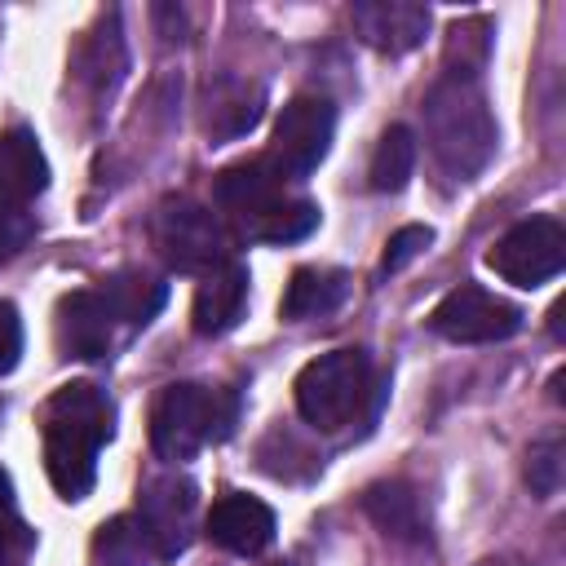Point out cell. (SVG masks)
I'll list each match as a JSON object with an SVG mask.
<instances>
[{
  "label": "cell",
  "instance_id": "6da1fadb",
  "mask_svg": "<svg viewBox=\"0 0 566 566\" xmlns=\"http://www.w3.org/2000/svg\"><path fill=\"white\" fill-rule=\"evenodd\" d=\"M111 438V402L97 385H62L44 402V469L62 500H84L97 473V451Z\"/></svg>",
  "mask_w": 566,
  "mask_h": 566
},
{
  "label": "cell",
  "instance_id": "7a4b0ae2",
  "mask_svg": "<svg viewBox=\"0 0 566 566\" xmlns=\"http://www.w3.org/2000/svg\"><path fill=\"white\" fill-rule=\"evenodd\" d=\"M420 115H424L429 155L451 181H473L495 159L500 128H495V115H491L486 93L478 88V80L442 75L424 93Z\"/></svg>",
  "mask_w": 566,
  "mask_h": 566
},
{
  "label": "cell",
  "instance_id": "3957f363",
  "mask_svg": "<svg viewBox=\"0 0 566 566\" xmlns=\"http://www.w3.org/2000/svg\"><path fill=\"white\" fill-rule=\"evenodd\" d=\"M367 385H371V367H367L363 349L318 354L296 376V411H301L305 424L332 433V429H340L358 416V407L367 398Z\"/></svg>",
  "mask_w": 566,
  "mask_h": 566
},
{
  "label": "cell",
  "instance_id": "277c9868",
  "mask_svg": "<svg viewBox=\"0 0 566 566\" xmlns=\"http://www.w3.org/2000/svg\"><path fill=\"white\" fill-rule=\"evenodd\" d=\"M155 248L159 256L181 270V274H208L217 270L226 256V230L221 221L212 217V208L186 199V195H172L155 208Z\"/></svg>",
  "mask_w": 566,
  "mask_h": 566
},
{
  "label": "cell",
  "instance_id": "5b68a950",
  "mask_svg": "<svg viewBox=\"0 0 566 566\" xmlns=\"http://www.w3.org/2000/svg\"><path fill=\"white\" fill-rule=\"evenodd\" d=\"M221 407L217 394L203 385H164L150 402V447L159 460H190L208 438L221 429Z\"/></svg>",
  "mask_w": 566,
  "mask_h": 566
},
{
  "label": "cell",
  "instance_id": "8992f818",
  "mask_svg": "<svg viewBox=\"0 0 566 566\" xmlns=\"http://www.w3.org/2000/svg\"><path fill=\"white\" fill-rule=\"evenodd\" d=\"M332 137H336V106L327 97H318V93H301L279 111L274 146H270L265 159L283 177H310L327 159Z\"/></svg>",
  "mask_w": 566,
  "mask_h": 566
},
{
  "label": "cell",
  "instance_id": "52a82bcc",
  "mask_svg": "<svg viewBox=\"0 0 566 566\" xmlns=\"http://www.w3.org/2000/svg\"><path fill=\"white\" fill-rule=\"evenodd\" d=\"M486 265L513 287H539V283L557 279L562 265H566V230H562V221L557 217L517 221L513 230H504L495 239V248L486 252Z\"/></svg>",
  "mask_w": 566,
  "mask_h": 566
},
{
  "label": "cell",
  "instance_id": "ba28073f",
  "mask_svg": "<svg viewBox=\"0 0 566 566\" xmlns=\"http://www.w3.org/2000/svg\"><path fill=\"white\" fill-rule=\"evenodd\" d=\"M429 327L451 345H491V340H509L522 327V310L478 283H460L433 305Z\"/></svg>",
  "mask_w": 566,
  "mask_h": 566
},
{
  "label": "cell",
  "instance_id": "9c48e42d",
  "mask_svg": "<svg viewBox=\"0 0 566 566\" xmlns=\"http://www.w3.org/2000/svg\"><path fill=\"white\" fill-rule=\"evenodd\" d=\"M195 509H199V495H195V482L181 478V473H159L142 486V504H137V522L155 548V557L172 562L177 553L190 548V535H195Z\"/></svg>",
  "mask_w": 566,
  "mask_h": 566
},
{
  "label": "cell",
  "instance_id": "30bf717a",
  "mask_svg": "<svg viewBox=\"0 0 566 566\" xmlns=\"http://www.w3.org/2000/svg\"><path fill=\"white\" fill-rule=\"evenodd\" d=\"M124 332L119 310L111 305L106 287H84L62 296L57 305V336L75 358H106L115 336Z\"/></svg>",
  "mask_w": 566,
  "mask_h": 566
},
{
  "label": "cell",
  "instance_id": "8fae6325",
  "mask_svg": "<svg viewBox=\"0 0 566 566\" xmlns=\"http://www.w3.org/2000/svg\"><path fill=\"white\" fill-rule=\"evenodd\" d=\"M283 172L261 155V159H243V164H230L221 177H217V203L239 221L243 234H252L261 226V217L270 208H279L287 195H283Z\"/></svg>",
  "mask_w": 566,
  "mask_h": 566
},
{
  "label": "cell",
  "instance_id": "7c38bea8",
  "mask_svg": "<svg viewBox=\"0 0 566 566\" xmlns=\"http://www.w3.org/2000/svg\"><path fill=\"white\" fill-rule=\"evenodd\" d=\"M349 22H354L363 44H371L376 53L402 57L424 40L429 9L416 4V0H358L349 9Z\"/></svg>",
  "mask_w": 566,
  "mask_h": 566
},
{
  "label": "cell",
  "instance_id": "4fadbf2b",
  "mask_svg": "<svg viewBox=\"0 0 566 566\" xmlns=\"http://www.w3.org/2000/svg\"><path fill=\"white\" fill-rule=\"evenodd\" d=\"M208 535L212 544H221L226 553H239V557H256L270 548L274 539V509L256 495H243V491H230L212 504L208 513Z\"/></svg>",
  "mask_w": 566,
  "mask_h": 566
},
{
  "label": "cell",
  "instance_id": "5bb4252c",
  "mask_svg": "<svg viewBox=\"0 0 566 566\" xmlns=\"http://www.w3.org/2000/svg\"><path fill=\"white\" fill-rule=\"evenodd\" d=\"M243 310H248V270L239 261H221L199 279L190 323L199 336H226L243 318Z\"/></svg>",
  "mask_w": 566,
  "mask_h": 566
},
{
  "label": "cell",
  "instance_id": "9a60e30c",
  "mask_svg": "<svg viewBox=\"0 0 566 566\" xmlns=\"http://www.w3.org/2000/svg\"><path fill=\"white\" fill-rule=\"evenodd\" d=\"M265 115V93L261 84L243 80V75H221L208 84L203 93V128L212 142H234L243 133H252Z\"/></svg>",
  "mask_w": 566,
  "mask_h": 566
},
{
  "label": "cell",
  "instance_id": "2e32d148",
  "mask_svg": "<svg viewBox=\"0 0 566 566\" xmlns=\"http://www.w3.org/2000/svg\"><path fill=\"white\" fill-rule=\"evenodd\" d=\"M49 186V159L31 128L0 133V203L27 208Z\"/></svg>",
  "mask_w": 566,
  "mask_h": 566
},
{
  "label": "cell",
  "instance_id": "e0dca14e",
  "mask_svg": "<svg viewBox=\"0 0 566 566\" xmlns=\"http://www.w3.org/2000/svg\"><path fill=\"white\" fill-rule=\"evenodd\" d=\"M363 513L380 526L385 539H398V544H424L429 539V517H424V504L416 495L411 482H371L363 491Z\"/></svg>",
  "mask_w": 566,
  "mask_h": 566
},
{
  "label": "cell",
  "instance_id": "ac0fdd59",
  "mask_svg": "<svg viewBox=\"0 0 566 566\" xmlns=\"http://www.w3.org/2000/svg\"><path fill=\"white\" fill-rule=\"evenodd\" d=\"M349 292V274L345 270H332V265H301L287 287H283V301H279V314L287 323H305V318H318V314H332Z\"/></svg>",
  "mask_w": 566,
  "mask_h": 566
},
{
  "label": "cell",
  "instance_id": "d6986e66",
  "mask_svg": "<svg viewBox=\"0 0 566 566\" xmlns=\"http://www.w3.org/2000/svg\"><path fill=\"white\" fill-rule=\"evenodd\" d=\"M124 40H119V18L111 13V18H102V27L84 40V49H80V75H84V84L97 93V97H111L115 93V84H119V75H124Z\"/></svg>",
  "mask_w": 566,
  "mask_h": 566
},
{
  "label": "cell",
  "instance_id": "ffe728a7",
  "mask_svg": "<svg viewBox=\"0 0 566 566\" xmlns=\"http://www.w3.org/2000/svg\"><path fill=\"white\" fill-rule=\"evenodd\" d=\"M411 172H416V137H411L407 124H389V128L380 133L376 150H371V168H367L371 190L398 195V190L411 181Z\"/></svg>",
  "mask_w": 566,
  "mask_h": 566
},
{
  "label": "cell",
  "instance_id": "44dd1931",
  "mask_svg": "<svg viewBox=\"0 0 566 566\" xmlns=\"http://www.w3.org/2000/svg\"><path fill=\"white\" fill-rule=\"evenodd\" d=\"M155 548L137 517H111L93 535V566H150Z\"/></svg>",
  "mask_w": 566,
  "mask_h": 566
},
{
  "label": "cell",
  "instance_id": "7402d4cb",
  "mask_svg": "<svg viewBox=\"0 0 566 566\" xmlns=\"http://www.w3.org/2000/svg\"><path fill=\"white\" fill-rule=\"evenodd\" d=\"M102 287H106L111 305L119 310L124 327H142V323H150V314L164 305V283H159L155 274H146V270H124V274H111Z\"/></svg>",
  "mask_w": 566,
  "mask_h": 566
},
{
  "label": "cell",
  "instance_id": "603a6c76",
  "mask_svg": "<svg viewBox=\"0 0 566 566\" xmlns=\"http://www.w3.org/2000/svg\"><path fill=\"white\" fill-rule=\"evenodd\" d=\"M486 53H491V22L486 18H460V22H451L447 44H442L447 75L478 80V71L486 66Z\"/></svg>",
  "mask_w": 566,
  "mask_h": 566
},
{
  "label": "cell",
  "instance_id": "cb8c5ba5",
  "mask_svg": "<svg viewBox=\"0 0 566 566\" xmlns=\"http://www.w3.org/2000/svg\"><path fill=\"white\" fill-rule=\"evenodd\" d=\"M318 226V208L310 199H283L279 208H270L261 217V226L248 234V239H261V243H296L305 239L310 230Z\"/></svg>",
  "mask_w": 566,
  "mask_h": 566
},
{
  "label": "cell",
  "instance_id": "d4e9b609",
  "mask_svg": "<svg viewBox=\"0 0 566 566\" xmlns=\"http://www.w3.org/2000/svg\"><path fill=\"white\" fill-rule=\"evenodd\" d=\"M526 486L539 500L557 495V486H562V438L531 442V451H526Z\"/></svg>",
  "mask_w": 566,
  "mask_h": 566
},
{
  "label": "cell",
  "instance_id": "484cf974",
  "mask_svg": "<svg viewBox=\"0 0 566 566\" xmlns=\"http://www.w3.org/2000/svg\"><path fill=\"white\" fill-rule=\"evenodd\" d=\"M429 243H433V230H429V226H402V230L385 243L380 274H398V270H407V265H411Z\"/></svg>",
  "mask_w": 566,
  "mask_h": 566
},
{
  "label": "cell",
  "instance_id": "4316f807",
  "mask_svg": "<svg viewBox=\"0 0 566 566\" xmlns=\"http://www.w3.org/2000/svg\"><path fill=\"white\" fill-rule=\"evenodd\" d=\"M31 234H35V217H31L27 208L0 203V261L18 256V252L31 243Z\"/></svg>",
  "mask_w": 566,
  "mask_h": 566
},
{
  "label": "cell",
  "instance_id": "83f0119b",
  "mask_svg": "<svg viewBox=\"0 0 566 566\" xmlns=\"http://www.w3.org/2000/svg\"><path fill=\"white\" fill-rule=\"evenodd\" d=\"M22 358V318L9 301H0V376H9Z\"/></svg>",
  "mask_w": 566,
  "mask_h": 566
},
{
  "label": "cell",
  "instance_id": "f1b7e54d",
  "mask_svg": "<svg viewBox=\"0 0 566 566\" xmlns=\"http://www.w3.org/2000/svg\"><path fill=\"white\" fill-rule=\"evenodd\" d=\"M13 509V482H9V473L0 469V513H9Z\"/></svg>",
  "mask_w": 566,
  "mask_h": 566
},
{
  "label": "cell",
  "instance_id": "f546056e",
  "mask_svg": "<svg viewBox=\"0 0 566 566\" xmlns=\"http://www.w3.org/2000/svg\"><path fill=\"white\" fill-rule=\"evenodd\" d=\"M13 531H18V526H13V517H9V513H0V553L13 544Z\"/></svg>",
  "mask_w": 566,
  "mask_h": 566
},
{
  "label": "cell",
  "instance_id": "4dcf8cb0",
  "mask_svg": "<svg viewBox=\"0 0 566 566\" xmlns=\"http://www.w3.org/2000/svg\"><path fill=\"white\" fill-rule=\"evenodd\" d=\"M478 566H531V562H522V557H513V553H500V557H482Z\"/></svg>",
  "mask_w": 566,
  "mask_h": 566
}]
</instances>
